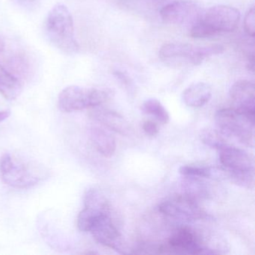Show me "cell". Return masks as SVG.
<instances>
[{"mask_svg": "<svg viewBox=\"0 0 255 255\" xmlns=\"http://www.w3.org/2000/svg\"><path fill=\"white\" fill-rule=\"evenodd\" d=\"M5 50V42L2 38L0 37V53H2Z\"/></svg>", "mask_w": 255, "mask_h": 255, "instance_id": "4316f807", "label": "cell"}, {"mask_svg": "<svg viewBox=\"0 0 255 255\" xmlns=\"http://www.w3.org/2000/svg\"><path fill=\"white\" fill-rule=\"evenodd\" d=\"M212 96V89L205 83L191 85L183 92V100L188 107L198 108L209 102Z\"/></svg>", "mask_w": 255, "mask_h": 255, "instance_id": "9a60e30c", "label": "cell"}, {"mask_svg": "<svg viewBox=\"0 0 255 255\" xmlns=\"http://www.w3.org/2000/svg\"><path fill=\"white\" fill-rule=\"evenodd\" d=\"M244 29L248 35L254 38L255 35V11L252 7L246 13L244 19Z\"/></svg>", "mask_w": 255, "mask_h": 255, "instance_id": "603a6c76", "label": "cell"}, {"mask_svg": "<svg viewBox=\"0 0 255 255\" xmlns=\"http://www.w3.org/2000/svg\"><path fill=\"white\" fill-rule=\"evenodd\" d=\"M84 206L104 213H110V205L104 194L97 189H89L85 194Z\"/></svg>", "mask_w": 255, "mask_h": 255, "instance_id": "e0dca14e", "label": "cell"}, {"mask_svg": "<svg viewBox=\"0 0 255 255\" xmlns=\"http://www.w3.org/2000/svg\"><path fill=\"white\" fill-rule=\"evenodd\" d=\"M37 0H19V2L25 4V5H29V4H33L36 2Z\"/></svg>", "mask_w": 255, "mask_h": 255, "instance_id": "484cf974", "label": "cell"}, {"mask_svg": "<svg viewBox=\"0 0 255 255\" xmlns=\"http://www.w3.org/2000/svg\"><path fill=\"white\" fill-rule=\"evenodd\" d=\"M216 128L222 135L238 140L248 146H254L255 121L235 108L222 109L215 116Z\"/></svg>", "mask_w": 255, "mask_h": 255, "instance_id": "277c9868", "label": "cell"}, {"mask_svg": "<svg viewBox=\"0 0 255 255\" xmlns=\"http://www.w3.org/2000/svg\"><path fill=\"white\" fill-rule=\"evenodd\" d=\"M235 109L255 122V85L249 80L236 82L230 90Z\"/></svg>", "mask_w": 255, "mask_h": 255, "instance_id": "7c38bea8", "label": "cell"}, {"mask_svg": "<svg viewBox=\"0 0 255 255\" xmlns=\"http://www.w3.org/2000/svg\"><path fill=\"white\" fill-rule=\"evenodd\" d=\"M11 115L9 110H0V123L8 119Z\"/></svg>", "mask_w": 255, "mask_h": 255, "instance_id": "d4e9b609", "label": "cell"}, {"mask_svg": "<svg viewBox=\"0 0 255 255\" xmlns=\"http://www.w3.org/2000/svg\"><path fill=\"white\" fill-rule=\"evenodd\" d=\"M155 1H159V0H155Z\"/></svg>", "mask_w": 255, "mask_h": 255, "instance_id": "83f0119b", "label": "cell"}, {"mask_svg": "<svg viewBox=\"0 0 255 255\" xmlns=\"http://www.w3.org/2000/svg\"><path fill=\"white\" fill-rule=\"evenodd\" d=\"M199 239L190 228H177L168 239L165 245L159 246L158 253L179 254V255H200L204 254Z\"/></svg>", "mask_w": 255, "mask_h": 255, "instance_id": "9c48e42d", "label": "cell"}, {"mask_svg": "<svg viewBox=\"0 0 255 255\" xmlns=\"http://www.w3.org/2000/svg\"><path fill=\"white\" fill-rule=\"evenodd\" d=\"M159 210L165 216L181 220H200L207 217L196 200L187 195L166 198L159 204Z\"/></svg>", "mask_w": 255, "mask_h": 255, "instance_id": "ba28073f", "label": "cell"}, {"mask_svg": "<svg viewBox=\"0 0 255 255\" xmlns=\"http://www.w3.org/2000/svg\"><path fill=\"white\" fill-rule=\"evenodd\" d=\"M161 18L167 23L174 25L195 23L201 15L200 8L189 0H178L165 5L160 10Z\"/></svg>", "mask_w": 255, "mask_h": 255, "instance_id": "8fae6325", "label": "cell"}, {"mask_svg": "<svg viewBox=\"0 0 255 255\" xmlns=\"http://www.w3.org/2000/svg\"><path fill=\"white\" fill-rule=\"evenodd\" d=\"M225 48L219 44L198 47L185 43H168L161 47L159 58L165 62L199 65L206 59L221 54Z\"/></svg>", "mask_w": 255, "mask_h": 255, "instance_id": "5b68a950", "label": "cell"}, {"mask_svg": "<svg viewBox=\"0 0 255 255\" xmlns=\"http://www.w3.org/2000/svg\"><path fill=\"white\" fill-rule=\"evenodd\" d=\"M179 172L184 177L210 178L213 176V170L210 167L199 165H183L179 169Z\"/></svg>", "mask_w": 255, "mask_h": 255, "instance_id": "7402d4cb", "label": "cell"}, {"mask_svg": "<svg viewBox=\"0 0 255 255\" xmlns=\"http://www.w3.org/2000/svg\"><path fill=\"white\" fill-rule=\"evenodd\" d=\"M22 85L17 77L0 65V94L8 101H14L21 93Z\"/></svg>", "mask_w": 255, "mask_h": 255, "instance_id": "2e32d148", "label": "cell"}, {"mask_svg": "<svg viewBox=\"0 0 255 255\" xmlns=\"http://www.w3.org/2000/svg\"><path fill=\"white\" fill-rule=\"evenodd\" d=\"M90 118L95 123L121 135H128L130 127L128 121L119 113L107 109H95L90 113Z\"/></svg>", "mask_w": 255, "mask_h": 255, "instance_id": "4fadbf2b", "label": "cell"}, {"mask_svg": "<svg viewBox=\"0 0 255 255\" xmlns=\"http://www.w3.org/2000/svg\"><path fill=\"white\" fill-rule=\"evenodd\" d=\"M219 162L233 182L250 188L254 182L253 161L245 150L225 144L218 149Z\"/></svg>", "mask_w": 255, "mask_h": 255, "instance_id": "3957f363", "label": "cell"}, {"mask_svg": "<svg viewBox=\"0 0 255 255\" xmlns=\"http://www.w3.org/2000/svg\"><path fill=\"white\" fill-rule=\"evenodd\" d=\"M240 20L238 9L228 5H215L200 16L198 21L210 32L211 37L222 32L235 30Z\"/></svg>", "mask_w": 255, "mask_h": 255, "instance_id": "52a82bcc", "label": "cell"}, {"mask_svg": "<svg viewBox=\"0 0 255 255\" xmlns=\"http://www.w3.org/2000/svg\"><path fill=\"white\" fill-rule=\"evenodd\" d=\"M0 174L5 184L28 189L48 177V170L33 161L6 153L0 159Z\"/></svg>", "mask_w": 255, "mask_h": 255, "instance_id": "6da1fadb", "label": "cell"}, {"mask_svg": "<svg viewBox=\"0 0 255 255\" xmlns=\"http://www.w3.org/2000/svg\"><path fill=\"white\" fill-rule=\"evenodd\" d=\"M186 177L183 183L186 194L191 198L196 200L198 198H205L208 195V189L207 186L200 180L198 177Z\"/></svg>", "mask_w": 255, "mask_h": 255, "instance_id": "d6986e66", "label": "cell"}, {"mask_svg": "<svg viewBox=\"0 0 255 255\" xmlns=\"http://www.w3.org/2000/svg\"><path fill=\"white\" fill-rule=\"evenodd\" d=\"M109 94L94 88L71 86L64 89L59 95V109L64 113H72L94 108L105 103Z\"/></svg>", "mask_w": 255, "mask_h": 255, "instance_id": "8992f818", "label": "cell"}, {"mask_svg": "<svg viewBox=\"0 0 255 255\" xmlns=\"http://www.w3.org/2000/svg\"><path fill=\"white\" fill-rule=\"evenodd\" d=\"M104 214L109 213L85 207L77 218V226L79 229L83 232H89L97 219Z\"/></svg>", "mask_w": 255, "mask_h": 255, "instance_id": "ffe728a7", "label": "cell"}, {"mask_svg": "<svg viewBox=\"0 0 255 255\" xmlns=\"http://www.w3.org/2000/svg\"><path fill=\"white\" fill-rule=\"evenodd\" d=\"M89 232L95 241L103 246L116 250L121 254H129L123 239L109 214H104L97 219Z\"/></svg>", "mask_w": 255, "mask_h": 255, "instance_id": "30bf717a", "label": "cell"}, {"mask_svg": "<svg viewBox=\"0 0 255 255\" xmlns=\"http://www.w3.org/2000/svg\"><path fill=\"white\" fill-rule=\"evenodd\" d=\"M45 31L50 42L68 54L77 53L79 45L74 35V20L69 9L63 4H56L47 14Z\"/></svg>", "mask_w": 255, "mask_h": 255, "instance_id": "7a4b0ae2", "label": "cell"}, {"mask_svg": "<svg viewBox=\"0 0 255 255\" xmlns=\"http://www.w3.org/2000/svg\"><path fill=\"white\" fill-rule=\"evenodd\" d=\"M142 128L145 133L150 136H154L159 132V128H158L157 125L152 121L144 122L142 125Z\"/></svg>", "mask_w": 255, "mask_h": 255, "instance_id": "cb8c5ba5", "label": "cell"}, {"mask_svg": "<svg viewBox=\"0 0 255 255\" xmlns=\"http://www.w3.org/2000/svg\"><path fill=\"white\" fill-rule=\"evenodd\" d=\"M91 140L98 152L106 157L114 154L116 150V143L114 137L104 129V127L93 125L89 129Z\"/></svg>", "mask_w": 255, "mask_h": 255, "instance_id": "5bb4252c", "label": "cell"}, {"mask_svg": "<svg viewBox=\"0 0 255 255\" xmlns=\"http://www.w3.org/2000/svg\"><path fill=\"white\" fill-rule=\"evenodd\" d=\"M201 139L206 145L212 148L218 149L222 147L223 144H226L222 134L218 130L213 129H204L201 132Z\"/></svg>", "mask_w": 255, "mask_h": 255, "instance_id": "44dd1931", "label": "cell"}, {"mask_svg": "<svg viewBox=\"0 0 255 255\" xmlns=\"http://www.w3.org/2000/svg\"><path fill=\"white\" fill-rule=\"evenodd\" d=\"M141 110L146 114L154 117L155 119L162 125H166L169 122V114L160 101L157 99L151 98L144 101L141 105Z\"/></svg>", "mask_w": 255, "mask_h": 255, "instance_id": "ac0fdd59", "label": "cell"}]
</instances>
